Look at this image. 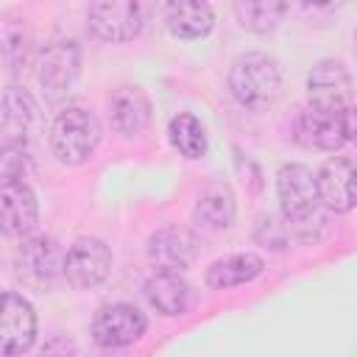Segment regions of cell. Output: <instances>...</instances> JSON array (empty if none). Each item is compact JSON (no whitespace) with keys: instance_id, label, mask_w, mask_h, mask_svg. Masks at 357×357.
Segmentation results:
<instances>
[{"instance_id":"1","label":"cell","mask_w":357,"mask_h":357,"mask_svg":"<svg viewBox=\"0 0 357 357\" xmlns=\"http://www.w3.org/2000/svg\"><path fill=\"white\" fill-rule=\"evenodd\" d=\"M229 92L234 100L251 112L271 109L282 92L279 61L262 50L240 53L229 70Z\"/></svg>"},{"instance_id":"14","label":"cell","mask_w":357,"mask_h":357,"mask_svg":"<svg viewBox=\"0 0 357 357\" xmlns=\"http://www.w3.org/2000/svg\"><path fill=\"white\" fill-rule=\"evenodd\" d=\"M33 123H36V100L31 98V92L20 86H8L3 92V112H0L3 151H25Z\"/></svg>"},{"instance_id":"7","label":"cell","mask_w":357,"mask_h":357,"mask_svg":"<svg viewBox=\"0 0 357 357\" xmlns=\"http://www.w3.org/2000/svg\"><path fill=\"white\" fill-rule=\"evenodd\" d=\"M148 329V318L126 301L103 304L92 318V337L103 349H120L137 343Z\"/></svg>"},{"instance_id":"15","label":"cell","mask_w":357,"mask_h":357,"mask_svg":"<svg viewBox=\"0 0 357 357\" xmlns=\"http://www.w3.org/2000/svg\"><path fill=\"white\" fill-rule=\"evenodd\" d=\"M39 204L36 192L22 178H6L0 184V226L8 237H22L36 226Z\"/></svg>"},{"instance_id":"19","label":"cell","mask_w":357,"mask_h":357,"mask_svg":"<svg viewBox=\"0 0 357 357\" xmlns=\"http://www.w3.org/2000/svg\"><path fill=\"white\" fill-rule=\"evenodd\" d=\"M262 268H265V262L259 254H251V251L229 254V257L215 259L206 268V284L212 290H229L237 284H248L251 279H257L262 273Z\"/></svg>"},{"instance_id":"6","label":"cell","mask_w":357,"mask_h":357,"mask_svg":"<svg viewBox=\"0 0 357 357\" xmlns=\"http://www.w3.org/2000/svg\"><path fill=\"white\" fill-rule=\"evenodd\" d=\"M89 31L103 42H128L145 25V8L134 0H103L86 11Z\"/></svg>"},{"instance_id":"23","label":"cell","mask_w":357,"mask_h":357,"mask_svg":"<svg viewBox=\"0 0 357 357\" xmlns=\"http://www.w3.org/2000/svg\"><path fill=\"white\" fill-rule=\"evenodd\" d=\"M254 237H257V243H262L265 248H273V251H279V248L287 245V229H284V223H279L273 215H262V218L257 220Z\"/></svg>"},{"instance_id":"13","label":"cell","mask_w":357,"mask_h":357,"mask_svg":"<svg viewBox=\"0 0 357 357\" xmlns=\"http://www.w3.org/2000/svg\"><path fill=\"white\" fill-rule=\"evenodd\" d=\"M318 195L329 212H351L357 206V167L343 156L326 159L318 170Z\"/></svg>"},{"instance_id":"18","label":"cell","mask_w":357,"mask_h":357,"mask_svg":"<svg viewBox=\"0 0 357 357\" xmlns=\"http://www.w3.org/2000/svg\"><path fill=\"white\" fill-rule=\"evenodd\" d=\"M142 293H145V301H148L159 315H167V318L187 312L190 298H192L187 279H184L181 273H165V271H156V273L145 282Z\"/></svg>"},{"instance_id":"17","label":"cell","mask_w":357,"mask_h":357,"mask_svg":"<svg viewBox=\"0 0 357 357\" xmlns=\"http://www.w3.org/2000/svg\"><path fill=\"white\" fill-rule=\"evenodd\" d=\"M234 215H237V198H234V192H231V187L226 181L215 178L198 192V201H195V209H192V220L204 231L229 229L234 223Z\"/></svg>"},{"instance_id":"11","label":"cell","mask_w":357,"mask_h":357,"mask_svg":"<svg viewBox=\"0 0 357 357\" xmlns=\"http://www.w3.org/2000/svg\"><path fill=\"white\" fill-rule=\"evenodd\" d=\"M36 340V312L20 293H3L0 307V351L3 357L25 354Z\"/></svg>"},{"instance_id":"20","label":"cell","mask_w":357,"mask_h":357,"mask_svg":"<svg viewBox=\"0 0 357 357\" xmlns=\"http://www.w3.org/2000/svg\"><path fill=\"white\" fill-rule=\"evenodd\" d=\"M165 25L176 39H201L215 25V11L209 3H167Z\"/></svg>"},{"instance_id":"10","label":"cell","mask_w":357,"mask_h":357,"mask_svg":"<svg viewBox=\"0 0 357 357\" xmlns=\"http://www.w3.org/2000/svg\"><path fill=\"white\" fill-rule=\"evenodd\" d=\"M78 67H81V53L75 39H56L42 50L36 78L47 100H61L70 92V86L78 78Z\"/></svg>"},{"instance_id":"2","label":"cell","mask_w":357,"mask_h":357,"mask_svg":"<svg viewBox=\"0 0 357 357\" xmlns=\"http://www.w3.org/2000/svg\"><path fill=\"white\" fill-rule=\"evenodd\" d=\"M100 142V123L84 106H67L50 126V151L61 165H84Z\"/></svg>"},{"instance_id":"16","label":"cell","mask_w":357,"mask_h":357,"mask_svg":"<svg viewBox=\"0 0 357 357\" xmlns=\"http://www.w3.org/2000/svg\"><path fill=\"white\" fill-rule=\"evenodd\" d=\"M109 109H112V126L123 137H139L151 126V117H153L151 98L145 95L142 86H131V84L114 89Z\"/></svg>"},{"instance_id":"24","label":"cell","mask_w":357,"mask_h":357,"mask_svg":"<svg viewBox=\"0 0 357 357\" xmlns=\"http://www.w3.org/2000/svg\"><path fill=\"white\" fill-rule=\"evenodd\" d=\"M346 142L357 145V106H349L346 112Z\"/></svg>"},{"instance_id":"8","label":"cell","mask_w":357,"mask_h":357,"mask_svg":"<svg viewBox=\"0 0 357 357\" xmlns=\"http://www.w3.org/2000/svg\"><path fill=\"white\" fill-rule=\"evenodd\" d=\"M201 254L198 234L184 226H162L148 237V259L156 271L181 273Z\"/></svg>"},{"instance_id":"22","label":"cell","mask_w":357,"mask_h":357,"mask_svg":"<svg viewBox=\"0 0 357 357\" xmlns=\"http://www.w3.org/2000/svg\"><path fill=\"white\" fill-rule=\"evenodd\" d=\"M234 14H237V20H240V25L245 31L268 33L287 14V3H276V0H240V3H234Z\"/></svg>"},{"instance_id":"3","label":"cell","mask_w":357,"mask_h":357,"mask_svg":"<svg viewBox=\"0 0 357 357\" xmlns=\"http://www.w3.org/2000/svg\"><path fill=\"white\" fill-rule=\"evenodd\" d=\"M276 195L282 218L290 226H304L318 218L321 195H318V173L307 165L290 162L276 173Z\"/></svg>"},{"instance_id":"9","label":"cell","mask_w":357,"mask_h":357,"mask_svg":"<svg viewBox=\"0 0 357 357\" xmlns=\"http://www.w3.org/2000/svg\"><path fill=\"white\" fill-rule=\"evenodd\" d=\"M351 73L337 59H321L307 75V95L310 106L326 112H346L351 103Z\"/></svg>"},{"instance_id":"12","label":"cell","mask_w":357,"mask_h":357,"mask_svg":"<svg viewBox=\"0 0 357 357\" xmlns=\"http://www.w3.org/2000/svg\"><path fill=\"white\" fill-rule=\"evenodd\" d=\"M346 112H326L307 103L296 117V139L304 148L337 151L346 142Z\"/></svg>"},{"instance_id":"5","label":"cell","mask_w":357,"mask_h":357,"mask_svg":"<svg viewBox=\"0 0 357 357\" xmlns=\"http://www.w3.org/2000/svg\"><path fill=\"white\" fill-rule=\"evenodd\" d=\"M61 268H64V257L59 254V245L53 237H45V234L25 237L14 251V273L22 284L50 287Z\"/></svg>"},{"instance_id":"4","label":"cell","mask_w":357,"mask_h":357,"mask_svg":"<svg viewBox=\"0 0 357 357\" xmlns=\"http://www.w3.org/2000/svg\"><path fill=\"white\" fill-rule=\"evenodd\" d=\"M112 262H114V257L103 240L81 237L67 248L61 276L75 290H92L100 282H106V276L112 273Z\"/></svg>"},{"instance_id":"21","label":"cell","mask_w":357,"mask_h":357,"mask_svg":"<svg viewBox=\"0 0 357 357\" xmlns=\"http://www.w3.org/2000/svg\"><path fill=\"white\" fill-rule=\"evenodd\" d=\"M167 137L170 145L184 156V159H201L209 148L206 142V128L201 126V120L190 112H178L170 117L167 123Z\"/></svg>"}]
</instances>
